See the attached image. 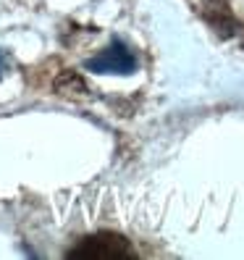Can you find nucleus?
Wrapping results in <instances>:
<instances>
[{
  "label": "nucleus",
  "mask_w": 244,
  "mask_h": 260,
  "mask_svg": "<svg viewBox=\"0 0 244 260\" xmlns=\"http://www.w3.org/2000/svg\"><path fill=\"white\" fill-rule=\"evenodd\" d=\"M68 257H136L131 242L121 234H111V232H102V234H92L87 237L84 242H79L74 250H68Z\"/></svg>",
  "instance_id": "f257e3e1"
},
{
  "label": "nucleus",
  "mask_w": 244,
  "mask_h": 260,
  "mask_svg": "<svg viewBox=\"0 0 244 260\" xmlns=\"http://www.w3.org/2000/svg\"><path fill=\"white\" fill-rule=\"evenodd\" d=\"M87 69L95 74H131L136 69V60L124 42L113 40L108 50H102L97 58L87 60Z\"/></svg>",
  "instance_id": "f03ea898"
},
{
  "label": "nucleus",
  "mask_w": 244,
  "mask_h": 260,
  "mask_svg": "<svg viewBox=\"0 0 244 260\" xmlns=\"http://www.w3.org/2000/svg\"><path fill=\"white\" fill-rule=\"evenodd\" d=\"M202 13L210 21V26L216 29V32H221L223 37L236 35L239 24H236V19H234V13H231L226 0H202Z\"/></svg>",
  "instance_id": "7ed1b4c3"
},
{
  "label": "nucleus",
  "mask_w": 244,
  "mask_h": 260,
  "mask_svg": "<svg viewBox=\"0 0 244 260\" xmlns=\"http://www.w3.org/2000/svg\"><path fill=\"white\" fill-rule=\"evenodd\" d=\"M0 71H3V58H0Z\"/></svg>",
  "instance_id": "20e7f679"
}]
</instances>
